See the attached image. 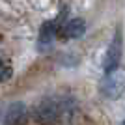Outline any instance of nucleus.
Listing matches in <instances>:
<instances>
[{
	"instance_id": "f257e3e1",
	"label": "nucleus",
	"mask_w": 125,
	"mask_h": 125,
	"mask_svg": "<svg viewBox=\"0 0 125 125\" xmlns=\"http://www.w3.org/2000/svg\"><path fill=\"white\" fill-rule=\"evenodd\" d=\"M75 106L67 97H60V95H52L45 97L43 101L34 106V120L39 123H54L58 120H63L71 116V110Z\"/></svg>"
},
{
	"instance_id": "f03ea898",
	"label": "nucleus",
	"mask_w": 125,
	"mask_h": 125,
	"mask_svg": "<svg viewBox=\"0 0 125 125\" xmlns=\"http://www.w3.org/2000/svg\"><path fill=\"white\" fill-rule=\"evenodd\" d=\"M99 94L104 99L116 101L125 94V67H114L104 71V77L99 82Z\"/></svg>"
},
{
	"instance_id": "7ed1b4c3",
	"label": "nucleus",
	"mask_w": 125,
	"mask_h": 125,
	"mask_svg": "<svg viewBox=\"0 0 125 125\" xmlns=\"http://www.w3.org/2000/svg\"><path fill=\"white\" fill-rule=\"evenodd\" d=\"M121 54H123V36H121V30L114 32V36L108 43V49H106V54H104V60H103V71H110L120 65V60H121Z\"/></svg>"
},
{
	"instance_id": "20e7f679",
	"label": "nucleus",
	"mask_w": 125,
	"mask_h": 125,
	"mask_svg": "<svg viewBox=\"0 0 125 125\" xmlns=\"http://www.w3.org/2000/svg\"><path fill=\"white\" fill-rule=\"evenodd\" d=\"M26 120V104L21 101H15L6 106L2 116V125H21Z\"/></svg>"
},
{
	"instance_id": "39448f33",
	"label": "nucleus",
	"mask_w": 125,
	"mask_h": 125,
	"mask_svg": "<svg viewBox=\"0 0 125 125\" xmlns=\"http://www.w3.org/2000/svg\"><path fill=\"white\" fill-rule=\"evenodd\" d=\"M54 39H56V24L52 21L43 22L39 28V36H37V51H49L54 45Z\"/></svg>"
},
{
	"instance_id": "423d86ee",
	"label": "nucleus",
	"mask_w": 125,
	"mask_h": 125,
	"mask_svg": "<svg viewBox=\"0 0 125 125\" xmlns=\"http://www.w3.org/2000/svg\"><path fill=\"white\" fill-rule=\"evenodd\" d=\"M62 32H63V37H65V39H78V37H82L84 32H86V22H84V19H80V17H75V19L65 22Z\"/></svg>"
},
{
	"instance_id": "0eeeda50",
	"label": "nucleus",
	"mask_w": 125,
	"mask_h": 125,
	"mask_svg": "<svg viewBox=\"0 0 125 125\" xmlns=\"http://www.w3.org/2000/svg\"><path fill=\"white\" fill-rule=\"evenodd\" d=\"M11 77V67H2L0 69V82H4Z\"/></svg>"
},
{
	"instance_id": "6e6552de",
	"label": "nucleus",
	"mask_w": 125,
	"mask_h": 125,
	"mask_svg": "<svg viewBox=\"0 0 125 125\" xmlns=\"http://www.w3.org/2000/svg\"><path fill=\"white\" fill-rule=\"evenodd\" d=\"M120 125H125V120H123V121H121V123H120Z\"/></svg>"
},
{
	"instance_id": "1a4fd4ad",
	"label": "nucleus",
	"mask_w": 125,
	"mask_h": 125,
	"mask_svg": "<svg viewBox=\"0 0 125 125\" xmlns=\"http://www.w3.org/2000/svg\"><path fill=\"white\" fill-rule=\"evenodd\" d=\"M0 69H2V60H0Z\"/></svg>"
}]
</instances>
